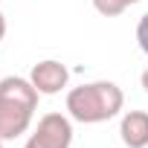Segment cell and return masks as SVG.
<instances>
[{
  "mask_svg": "<svg viewBox=\"0 0 148 148\" xmlns=\"http://www.w3.org/2000/svg\"><path fill=\"white\" fill-rule=\"evenodd\" d=\"M38 87L29 79L6 76L0 79V139H18L29 131L38 110Z\"/></svg>",
  "mask_w": 148,
  "mask_h": 148,
  "instance_id": "cell-1",
  "label": "cell"
},
{
  "mask_svg": "<svg viewBox=\"0 0 148 148\" xmlns=\"http://www.w3.org/2000/svg\"><path fill=\"white\" fill-rule=\"evenodd\" d=\"M125 105V93L113 82H90L82 87H73L67 93V113L82 125H99L119 116Z\"/></svg>",
  "mask_w": 148,
  "mask_h": 148,
  "instance_id": "cell-2",
  "label": "cell"
},
{
  "mask_svg": "<svg viewBox=\"0 0 148 148\" xmlns=\"http://www.w3.org/2000/svg\"><path fill=\"white\" fill-rule=\"evenodd\" d=\"M73 145V122L64 113H44L29 134L23 148H70Z\"/></svg>",
  "mask_w": 148,
  "mask_h": 148,
  "instance_id": "cell-3",
  "label": "cell"
},
{
  "mask_svg": "<svg viewBox=\"0 0 148 148\" xmlns=\"http://www.w3.org/2000/svg\"><path fill=\"white\" fill-rule=\"evenodd\" d=\"M29 82L38 87L41 96H55V93H61V90L67 87L70 70H67L61 61H55V58H44V61H38V64L32 67Z\"/></svg>",
  "mask_w": 148,
  "mask_h": 148,
  "instance_id": "cell-4",
  "label": "cell"
},
{
  "mask_svg": "<svg viewBox=\"0 0 148 148\" xmlns=\"http://www.w3.org/2000/svg\"><path fill=\"white\" fill-rule=\"evenodd\" d=\"M119 136L128 148H148V113L125 110L122 122H119Z\"/></svg>",
  "mask_w": 148,
  "mask_h": 148,
  "instance_id": "cell-5",
  "label": "cell"
},
{
  "mask_svg": "<svg viewBox=\"0 0 148 148\" xmlns=\"http://www.w3.org/2000/svg\"><path fill=\"white\" fill-rule=\"evenodd\" d=\"M90 3H93V9H96L99 15H105V18H116V15H122L128 6L139 3V0H90Z\"/></svg>",
  "mask_w": 148,
  "mask_h": 148,
  "instance_id": "cell-6",
  "label": "cell"
},
{
  "mask_svg": "<svg viewBox=\"0 0 148 148\" xmlns=\"http://www.w3.org/2000/svg\"><path fill=\"white\" fill-rule=\"evenodd\" d=\"M136 44H139V49L148 55V12L139 18V23H136Z\"/></svg>",
  "mask_w": 148,
  "mask_h": 148,
  "instance_id": "cell-7",
  "label": "cell"
},
{
  "mask_svg": "<svg viewBox=\"0 0 148 148\" xmlns=\"http://www.w3.org/2000/svg\"><path fill=\"white\" fill-rule=\"evenodd\" d=\"M6 38V18H3V12H0V41Z\"/></svg>",
  "mask_w": 148,
  "mask_h": 148,
  "instance_id": "cell-8",
  "label": "cell"
},
{
  "mask_svg": "<svg viewBox=\"0 0 148 148\" xmlns=\"http://www.w3.org/2000/svg\"><path fill=\"white\" fill-rule=\"evenodd\" d=\"M139 82H142V90L148 93V70H142V76H139Z\"/></svg>",
  "mask_w": 148,
  "mask_h": 148,
  "instance_id": "cell-9",
  "label": "cell"
},
{
  "mask_svg": "<svg viewBox=\"0 0 148 148\" xmlns=\"http://www.w3.org/2000/svg\"><path fill=\"white\" fill-rule=\"evenodd\" d=\"M0 148H3V139H0Z\"/></svg>",
  "mask_w": 148,
  "mask_h": 148,
  "instance_id": "cell-10",
  "label": "cell"
}]
</instances>
